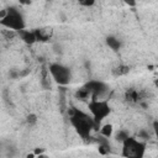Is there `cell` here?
Masks as SVG:
<instances>
[{
	"label": "cell",
	"mask_w": 158,
	"mask_h": 158,
	"mask_svg": "<svg viewBox=\"0 0 158 158\" xmlns=\"http://www.w3.org/2000/svg\"><path fill=\"white\" fill-rule=\"evenodd\" d=\"M126 98H127V100H130V101H137L138 94H137L135 90H128L127 94H126Z\"/></svg>",
	"instance_id": "14"
},
{
	"label": "cell",
	"mask_w": 158,
	"mask_h": 158,
	"mask_svg": "<svg viewBox=\"0 0 158 158\" xmlns=\"http://www.w3.org/2000/svg\"><path fill=\"white\" fill-rule=\"evenodd\" d=\"M26 121H27V123H28L30 126H32V125H35V123L37 122V116H36L35 114H30V115H27Z\"/></svg>",
	"instance_id": "15"
},
{
	"label": "cell",
	"mask_w": 158,
	"mask_h": 158,
	"mask_svg": "<svg viewBox=\"0 0 158 158\" xmlns=\"http://www.w3.org/2000/svg\"><path fill=\"white\" fill-rule=\"evenodd\" d=\"M69 114V121L72 126L75 128L77 133L83 138L88 139L91 137V131H98L100 128V125L94 120L93 116H89L88 114L83 112L79 109L72 107L68 111Z\"/></svg>",
	"instance_id": "1"
},
{
	"label": "cell",
	"mask_w": 158,
	"mask_h": 158,
	"mask_svg": "<svg viewBox=\"0 0 158 158\" xmlns=\"http://www.w3.org/2000/svg\"><path fill=\"white\" fill-rule=\"evenodd\" d=\"M138 137L142 138V139H148V138L151 137V135H149L148 131H146V130H141V131L138 132Z\"/></svg>",
	"instance_id": "18"
},
{
	"label": "cell",
	"mask_w": 158,
	"mask_h": 158,
	"mask_svg": "<svg viewBox=\"0 0 158 158\" xmlns=\"http://www.w3.org/2000/svg\"><path fill=\"white\" fill-rule=\"evenodd\" d=\"M112 133H114V127L111 123H105V125L100 126V135L110 138L112 136Z\"/></svg>",
	"instance_id": "11"
},
{
	"label": "cell",
	"mask_w": 158,
	"mask_h": 158,
	"mask_svg": "<svg viewBox=\"0 0 158 158\" xmlns=\"http://www.w3.org/2000/svg\"><path fill=\"white\" fill-rule=\"evenodd\" d=\"M20 1V4H22V5H28V4H31V0H19Z\"/></svg>",
	"instance_id": "21"
},
{
	"label": "cell",
	"mask_w": 158,
	"mask_h": 158,
	"mask_svg": "<svg viewBox=\"0 0 158 158\" xmlns=\"http://www.w3.org/2000/svg\"><path fill=\"white\" fill-rule=\"evenodd\" d=\"M88 107H89V111L91 112V116L99 125L111 112L109 101L104 99H91L88 104Z\"/></svg>",
	"instance_id": "4"
},
{
	"label": "cell",
	"mask_w": 158,
	"mask_h": 158,
	"mask_svg": "<svg viewBox=\"0 0 158 158\" xmlns=\"http://www.w3.org/2000/svg\"><path fill=\"white\" fill-rule=\"evenodd\" d=\"M116 75H122V74H126V73H128V67H123V65H121V67H118V68H116V70L114 72Z\"/></svg>",
	"instance_id": "16"
},
{
	"label": "cell",
	"mask_w": 158,
	"mask_h": 158,
	"mask_svg": "<svg viewBox=\"0 0 158 158\" xmlns=\"http://www.w3.org/2000/svg\"><path fill=\"white\" fill-rule=\"evenodd\" d=\"M144 151H146V143L136 139L135 137L128 136L122 142V156L125 157L142 158L144 156Z\"/></svg>",
	"instance_id": "3"
},
{
	"label": "cell",
	"mask_w": 158,
	"mask_h": 158,
	"mask_svg": "<svg viewBox=\"0 0 158 158\" xmlns=\"http://www.w3.org/2000/svg\"><path fill=\"white\" fill-rule=\"evenodd\" d=\"M48 72L52 77V79L59 84V85H68L72 79V72L70 69L62 64V63H52L49 64Z\"/></svg>",
	"instance_id": "5"
},
{
	"label": "cell",
	"mask_w": 158,
	"mask_h": 158,
	"mask_svg": "<svg viewBox=\"0 0 158 158\" xmlns=\"http://www.w3.org/2000/svg\"><path fill=\"white\" fill-rule=\"evenodd\" d=\"M128 136H130V135H128V132H127L126 130H118L117 133L115 135V138H116V141H118V142L122 143Z\"/></svg>",
	"instance_id": "13"
},
{
	"label": "cell",
	"mask_w": 158,
	"mask_h": 158,
	"mask_svg": "<svg viewBox=\"0 0 158 158\" xmlns=\"http://www.w3.org/2000/svg\"><path fill=\"white\" fill-rule=\"evenodd\" d=\"M35 35L37 41L40 42H46L49 40L51 35H52V30L51 28H36L35 30Z\"/></svg>",
	"instance_id": "9"
},
{
	"label": "cell",
	"mask_w": 158,
	"mask_h": 158,
	"mask_svg": "<svg viewBox=\"0 0 158 158\" xmlns=\"http://www.w3.org/2000/svg\"><path fill=\"white\" fill-rule=\"evenodd\" d=\"M0 25L9 28V30L16 31V32L20 31V30L26 28V22H25V19H23L22 14L14 6L1 11Z\"/></svg>",
	"instance_id": "2"
},
{
	"label": "cell",
	"mask_w": 158,
	"mask_h": 158,
	"mask_svg": "<svg viewBox=\"0 0 158 158\" xmlns=\"http://www.w3.org/2000/svg\"><path fill=\"white\" fill-rule=\"evenodd\" d=\"M122 2H123V4H126V5H127V6H130V7H133V6H136L137 0H122Z\"/></svg>",
	"instance_id": "19"
},
{
	"label": "cell",
	"mask_w": 158,
	"mask_h": 158,
	"mask_svg": "<svg viewBox=\"0 0 158 158\" xmlns=\"http://www.w3.org/2000/svg\"><path fill=\"white\" fill-rule=\"evenodd\" d=\"M153 132H154V135H156V137L158 138V120L153 122Z\"/></svg>",
	"instance_id": "20"
},
{
	"label": "cell",
	"mask_w": 158,
	"mask_h": 158,
	"mask_svg": "<svg viewBox=\"0 0 158 158\" xmlns=\"http://www.w3.org/2000/svg\"><path fill=\"white\" fill-rule=\"evenodd\" d=\"M98 143H99V152L101 154H107L110 152V142H109V138L100 135L99 137H96L95 139Z\"/></svg>",
	"instance_id": "8"
},
{
	"label": "cell",
	"mask_w": 158,
	"mask_h": 158,
	"mask_svg": "<svg viewBox=\"0 0 158 158\" xmlns=\"http://www.w3.org/2000/svg\"><path fill=\"white\" fill-rule=\"evenodd\" d=\"M78 2H79V5H81L84 7H90L95 4V0H78Z\"/></svg>",
	"instance_id": "17"
},
{
	"label": "cell",
	"mask_w": 158,
	"mask_h": 158,
	"mask_svg": "<svg viewBox=\"0 0 158 158\" xmlns=\"http://www.w3.org/2000/svg\"><path fill=\"white\" fill-rule=\"evenodd\" d=\"M105 42H106L107 47L110 49H112L114 52H117L121 48V41L117 37H115V36H107L106 40H105Z\"/></svg>",
	"instance_id": "10"
},
{
	"label": "cell",
	"mask_w": 158,
	"mask_h": 158,
	"mask_svg": "<svg viewBox=\"0 0 158 158\" xmlns=\"http://www.w3.org/2000/svg\"><path fill=\"white\" fill-rule=\"evenodd\" d=\"M84 86L90 93L91 99H101L102 96L106 95V93L110 89L109 85L101 80H89L88 83L84 84Z\"/></svg>",
	"instance_id": "6"
},
{
	"label": "cell",
	"mask_w": 158,
	"mask_h": 158,
	"mask_svg": "<svg viewBox=\"0 0 158 158\" xmlns=\"http://www.w3.org/2000/svg\"><path fill=\"white\" fill-rule=\"evenodd\" d=\"M157 84H158V80H157Z\"/></svg>",
	"instance_id": "22"
},
{
	"label": "cell",
	"mask_w": 158,
	"mask_h": 158,
	"mask_svg": "<svg viewBox=\"0 0 158 158\" xmlns=\"http://www.w3.org/2000/svg\"><path fill=\"white\" fill-rule=\"evenodd\" d=\"M17 35H19L20 40H21L23 43H26V44H30V46H31V44H33L35 42H37L35 31H30V30L23 28V30L17 31Z\"/></svg>",
	"instance_id": "7"
},
{
	"label": "cell",
	"mask_w": 158,
	"mask_h": 158,
	"mask_svg": "<svg viewBox=\"0 0 158 158\" xmlns=\"http://www.w3.org/2000/svg\"><path fill=\"white\" fill-rule=\"evenodd\" d=\"M75 98L80 99V100H84V99L91 98V95H90V93L88 91V89H86V88L83 85L80 89H78V90L75 91Z\"/></svg>",
	"instance_id": "12"
}]
</instances>
